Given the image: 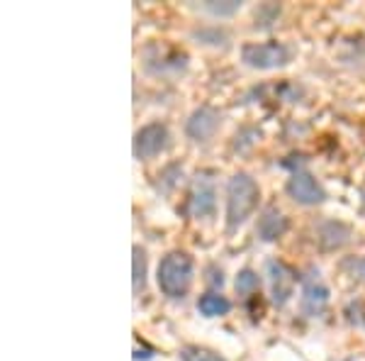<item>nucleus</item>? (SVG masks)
Returning <instances> with one entry per match:
<instances>
[{
    "instance_id": "obj_17",
    "label": "nucleus",
    "mask_w": 365,
    "mask_h": 361,
    "mask_svg": "<svg viewBox=\"0 0 365 361\" xmlns=\"http://www.w3.org/2000/svg\"><path fill=\"white\" fill-rule=\"evenodd\" d=\"M180 361H224L219 354L215 351L205 349V346H195V344H188L180 349Z\"/></svg>"
},
{
    "instance_id": "obj_22",
    "label": "nucleus",
    "mask_w": 365,
    "mask_h": 361,
    "mask_svg": "<svg viewBox=\"0 0 365 361\" xmlns=\"http://www.w3.org/2000/svg\"><path fill=\"white\" fill-rule=\"evenodd\" d=\"M207 284H212V286H224V274H221V268L217 271L215 266H210V279H207Z\"/></svg>"
},
{
    "instance_id": "obj_7",
    "label": "nucleus",
    "mask_w": 365,
    "mask_h": 361,
    "mask_svg": "<svg viewBox=\"0 0 365 361\" xmlns=\"http://www.w3.org/2000/svg\"><path fill=\"white\" fill-rule=\"evenodd\" d=\"M266 276H268V286H270L273 303L278 305V308L288 305L290 298L295 295V284H297V276H295L293 268L285 261L270 259V261L266 263Z\"/></svg>"
},
{
    "instance_id": "obj_23",
    "label": "nucleus",
    "mask_w": 365,
    "mask_h": 361,
    "mask_svg": "<svg viewBox=\"0 0 365 361\" xmlns=\"http://www.w3.org/2000/svg\"><path fill=\"white\" fill-rule=\"evenodd\" d=\"M149 359H154V351H144V354H141V351L139 349H137V351H134V361H149Z\"/></svg>"
},
{
    "instance_id": "obj_13",
    "label": "nucleus",
    "mask_w": 365,
    "mask_h": 361,
    "mask_svg": "<svg viewBox=\"0 0 365 361\" xmlns=\"http://www.w3.org/2000/svg\"><path fill=\"white\" fill-rule=\"evenodd\" d=\"M197 310L205 317H224L232 310V300L224 298L221 293H205L197 300Z\"/></svg>"
},
{
    "instance_id": "obj_14",
    "label": "nucleus",
    "mask_w": 365,
    "mask_h": 361,
    "mask_svg": "<svg viewBox=\"0 0 365 361\" xmlns=\"http://www.w3.org/2000/svg\"><path fill=\"white\" fill-rule=\"evenodd\" d=\"M146 286V249L141 244H134L132 249V288L134 295H139Z\"/></svg>"
},
{
    "instance_id": "obj_1",
    "label": "nucleus",
    "mask_w": 365,
    "mask_h": 361,
    "mask_svg": "<svg viewBox=\"0 0 365 361\" xmlns=\"http://www.w3.org/2000/svg\"><path fill=\"white\" fill-rule=\"evenodd\" d=\"M261 201V188L246 171H237L226 180V232L232 234L256 212Z\"/></svg>"
},
{
    "instance_id": "obj_20",
    "label": "nucleus",
    "mask_w": 365,
    "mask_h": 361,
    "mask_svg": "<svg viewBox=\"0 0 365 361\" xmlns=\"http://www.w3.org/2000/svg\"><path fill=\"white\" fill-rule=\"evenodd\" d=\"M180 174H183V166H178V164L166 166V169L159 174V188H161V183H166V188L161 193H170V191H173V186L178 183Z\"/></svg>"
},
{
    "instance_id": "obj_11",
    "label": "nucleus",
    "mask_w": 365,
    "mask_h": 361,
    "mask_svg": "<svg viewBox=\"0 0 365 361\" xmlns=\"http://www.w3.org/2000/svg\"><path fill=\"white\" fill-rule=\"evenodd\" d=\"M351 237H353V230H351L346 222L324 220V222H319L317 225V242H319V247L322 249H329V252L341 249L351 242Z\"/></svg>"
},
{
    "instance_id": "obj_16",
    "label": "nucleus",
    "mask_w": 365,
    "mask_h": 361,
    "mask_svg": "<svg viewBox=\"0 0 365 361\" xmlns=\"http://www.w3.org/2000/svg\"><path fill=\"white\" fill-rule=\"evenodd\" d=\"M339 268L344 271L348 279L358 281V284H365V254H360V257H346L341 259Z\"/></svg>"
},
{
    "instance_id": "obj_10",
    "label": "nucleus",
    "mask_w": 365,
    "mask_h": 361,
    "mask_svg": "<svg viewBox=\"0 0 365 361\" xmlns=\"http://www.w3.org/2000/svg\"><path fill=\"white\" fill-rule=\"evenodd\" d=\"M285 232H288V217H285L283 210H278L275 205H268L266 210L258 215V222H256L258 239H261V242H278Z\"/></svg>"
},
{
    "instance_id": "obj_3",
    "label": "nucleus",
    "mask_w": 365,
    "mask_h": 361,
    "mask_svg": "<svg viewBox=\"0 0 365 361\" xmlns=\"http://www.w3.org/2000/svg\"><path fill=\"white\" fill-rule=\"evenodd\" d=\"M241 62L256 71H273L293 62V49L283 41H261V44H244Z\"/></svg>"
},
{
    "instance_id": "obj_9",
    "label": "nucleus",
    "mask_w": 365,
    "mask_h": 361,
    "mask_svg": "<svg viewBox=\"0 0 365 361\" xmlns=\"http://www.w3.org/2000/svg\"><path fill=\"white\" fill-rule=\"evenodd\" d=\"M285 191H288V196L293 198L297 205L309 207V205H319V203L326 201L324 186H322L312 174H307V171H293V176H290L288 183H285Z\"/></svg>"
},
{
    "instance_id": "obj_4",
    "label": "nucleus",
    "mask_w": 365,
    "mask_h": 361,
    "mask_svg": "<svg viewBox=\"0 0 365 361\" xmlns=\"http://www.w3.org/2000/svg\"><path fill=\"white\" fill-rule=\"evenodd\" d=\"M329 305V286L317 266H309L302 276V295H299V310L304 317H322Z\"/></svg>"
},
{
    "instance_id": "obj_15",
    "label": "nucleus",
    "mask_w": 365,
    "mask_h": 361,
    "mask_svg": "<svg viewBox=\"0 0 365 361\" xmlns=\"http://www.w3.org/2000/svg\"><path fill=\"white\" fill-rule=\"evenodd\" d=\"M234 288H237V293L241 298H248V295H253L261 288V276L253 268H241L237 274V279H234Z\"/></svg>"
},
{
    "instance_id": "obj_2",
    "label": "nucleus",
    "mask_w": 365,
    "mask_h": 361,
    "mask_svg": "<svg viewBox=\"0 0 365 361\" xmlns=\"http://www.w3.org/2000/svg\"><path fill=\"white\" fill-rule=\"evenodd\" d=\"M193 279H195V261L188 252H168L159 261L156 268V284H159L161 293L170 300H183L193 288Z\"/></svg>"
},
{
    "instance_id": "obj_8",
    "label": "nucleus",
    "mask_w": 365,
    "mask_h": 361,
    "mask_svg": "<svg viewBox=\"0 0 365 361\" xmlns=\"http://www.w3.org/2000/svg\"><path fill=\"white\" fill-rule=\"evenodd\" d=\"M221 127V113L215 110L212 105H200L190 113V118L186 120V134L188 140H193L195 145H205L219 132Z\"/></svg>"
},
{
    "instance_id": "obj_21",
    "label": "nucleus",
    "mask_w": 365,
    "mask_h": 361,
    "mask_svg": "<svg viewBox=\"0 0 365 361\" xmlns=\"http://www.w3.org/2000/svg\"><path fill=\"white\" fill-rule=\"evenodd\" d=\"M261 137V132L258 129H251V127H246V129H241V132H237V137H234V149L237 151H244V149H248V147L253 145V142Z\"/></svg>"
},
{
    "instance_id": "obj_6",
    "label": "nucleus",
    "mask_w": 365,
    "mask_h": 361,
    "mask_svg": "<svg viewBox=\"0 0 365 361\" xmlns=\"http://www.w3.org/2000/svg\"><path fill=\"white\" fill-rule=\"evenodd\" d=\"M188 212L193 220H207L217 212V186L215 178L207 174H197L190 188V201H188Z\"/></svg>"
},
{
    "instance_id": "obj_5",
    "label": "nucleus",
    "mask_w": 365,
    "mask_h": 361,
    "mask_svg": "<svg viewBox=\"0 0 365 361\" xmlns=\"http://www.w3.org/2000/svg\"><path fill=\"white\" fill-rule=\"evenodd\" d=\"M170 147V129L166 122H149L144 127L137 129L132 142V151L134 159L139 161H149L154 156L164 154Z\"/></svg>"
},
{
    "instance_id": "obj_19",
    "label": "nucleus",
    "mask_w": 365,
    "mask_h": 361,
    "mask_svg": "<svg viewBox=\"0 0 365 361\" xmlns=\"http://www.w3.org/2000/svg\"><path fill=\"white\" fill-rule=\"evenodd\" d=\"M278 15H280V6H273V3H268V6H261L256 10V27L266 30V27H270L273 22L278 20Z\"/></svg>"
},
{
    "instance_id": "obj_12",
    "label": "nucleus",
    "mask_w": 365,
    "mask_h": 361,
    "mask_svg": "<svg viewBox=\"0 0 365 361\" xmlns=\"http://www.w3.org/2000/svg\"><path fill=\"white\" fill-rule=\"evenodd\" d=\"M190 39L202 44V47H215V49H226L229 47V41H232V35L219 25H202L195 27L190 32Z\"/></svg>"
},
{
    "instance_id": "obj_18",
    "label": "nucleus",
    "mask_w": 365,
    "mask_h": 361,
    "mask_svg": "<svg viewBox=\"0 0 365 361\" xmlns=\"http://www.w3.org/2000/svg\"><path fill=\"white\" fill-rule=\"evenodd\" d=\"M202 10L210 12V15H215V17H232L237 10H241V3H237V0H226V3H215V0H210V3L202 6Z\"/></svg>"
}]
</instances>
